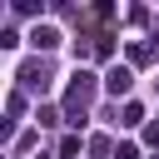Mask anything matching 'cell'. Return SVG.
I'll return each instance as SVG.
<instances>
[{"mask_svg": "<svg viewBox=\"0 0 159 159\" xmlns=\"http://www.w3.org/2000/svg\"><path fill=\"white\" fill-rule=\"evenodd\" d=\"M109 89L124 94V89H129V70H109Z\"/></svg>", "mask_w": 159, "mask_h": 159, "instance_id": "6da1fadb", "label": "cell"}, {"mask_svg": "<svg viewBox=\"0 0 159 159\" xmlns=\"http://www.w3.org/2000/svg\"><path fill=\"white\" fill-rule=\"evenodd\" d=\"M114 159H139V154H134L129 144H119V149H114Z\"/></svg>", "mask_w": 159, "mask_h": 159, "instance_id": "7a4b0ae2", "label": "cell"}]
</instances>
